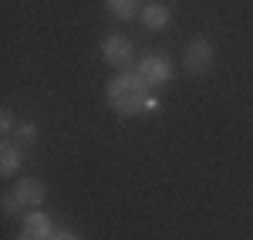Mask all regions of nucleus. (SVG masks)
<instances>
[{"label": "nucleus", "instance_id": "1", "mask_svg": "<svg viewBox=\"0 0 253 240\" xmlns=\"http://www.w3.org/2000/svg\"><path fill=\"white\" fill-rule=\"evenodd\" d=\"M108 105L118 115H142V112L156 108V98H152L149 81L142 78L135 68H125L108 81Z\"/></svg>", "mask_w": 253, "mask_h": 240}, {"label": "nucleus", "instance_id": "2", "mask_svg": "<svg viewBox=\"0 0 253 240\" xmlns=\"http://www.w3.org/2000/svg\"><path fill=\"white\" fill-rule=\"evenodd\" d=\"M101 58L108 61L112 68H132L135 64V48H132V41L122 38V34H108V38L101 41Z\"/></svg>", "mask_w": 253, "mask_h": 240}, {"label": "nucleus", "instance_id": "3", "mask_svg": "<svg viewBox=\"0 0 253 240\" xmlns=\"http://www.w3.org/2000/svg\"><path fill=\"white\" fill-rule=\"evenodd\" d=\"M213 61H216V48H213V41L196 38L193 44L186 48V71H189V75H206V71L213 68Z\"/></svg>", "mask_w": 253, "mask_h": 240}, {"label": "nucleus", "instance_id": "4", "mask_svg": "<svg viewBox=\"0 0 253 240\" xmlns=\"http://www.w3.org/2000/svg\"><path fill=\"white\" fill-rule=\"evenodd\" d=\"M135 71L149 81V88H159V85H166V81L172 78V64H169L166 54H142Z\"/></svg>", "mask_w": 253, "mask_h": 240}, {"label": "nucleus", "instance_id": "5", "mask_svg": "<svg viewBox=\"0 0 253 240\" xmlns=\"http://www.w3.org/2000/svg\"><path fill=\"white\" fill-rule=\"evenodd\" d=\"M44 196H47V190H44V183L34 180V176H24V180H17V186H14V200H17L24 210H38V203H44Z\"/></svg>", "mask_w": 253, "mask_h": 240}, {"label": "nucleus", "instance_id": "6", "mask_svg": "<svg viewBox=\"0 0 253 240\" xmlns=\"http://www.w3.org/2000/svg\"><path fill=\"white\" fill-rule=\"evenodd\" d=\"M24 237L51 240L54 237V220H51L44 210H27V213H24Z\"/></svg>", "mask_w": 253, "mask_h": 240}, {"label": "nucleus", "instance_id": "7", "mask_svg": "<svg viewBox=\"0 0 253 240\" xmlns=\"http://www.w3.org/2000/svg\"><path fill=\"white\" fill-rule=\"evenodd\" d=\"M138 20H142L149 31H162V27H169L172 14H169V7H162V3H145V7L138 10Z\"/></svg>", "mask_w": 253, "mask_h": 240}, {"label": "nucleus", "instance_id": "8", "mask_svg": "<svg viewBox=\"0 0 253 240\" xmlns=\"http://www.w3.org/2000/svg\"><path fill=\"white\" fill-rule=\"evenodd\" d=\"M20 159H24L20 156V142H3L0 145V173L3 176H14L20 169Z\"/></svg>", "mask_w": 253, "mask_h": 240}, {"label": "nucleus", "instance_id": "9", "mask_svg": "<svg viewBox=\"0 0 253 240\" xmlns=\"http://www.w3.org/2000/svg\"><path fill=\"white\" fill-rule=\"evenodd\" d=\"M105 7H108V14L118 17V20H132L138 10H142L138 0H105Z\"/></svg>", "mask_w": 253, "mask_h": 240}, {"label": "nucleus", "instance_id": "10", "mask_svg": "<svg viewBox=\"0 0 253 240\" xmlns=\"http://www.w3.org/2000/svg\"><path fill=\"white\" fill-rule=\"evenodd\" d=\"M17 139H20V142H34V139H38V125H34V122H24V125H17Z\"/></svg>", "mask_w": 253, "mask_h": 240}, {"label": "nucleus", "instance_id": "11", "mask_svg": "<svg viewBox=\"0 0 253 240\" xmlns=\"http://www.w3.org/2000/svg\"><path fill=\"white\" fill-rule=\"evenodd\" d=\"M14 129V115H10V108H3L0 112V132H10Z\"/></svg>", "mask_w": 253, "mask_h": 240}, {"label": "nucleus", "instance_id": "12", "mask_svg": "<svg viewBox=\"0 0 253 240\" xmlns=\"http://www.w3.org/2000/svg\"><path fill=\"white\" fill-rule=\"evenodd\" d=\"M51 240H81L78 234H75V230H54V237Z\"/></svg>", "mask_w": 253, "mask_h": 240}, {"label": "nucleus", "instance_id": "13", "mask_svg": "<svg viewBox=\"0 0 253 240\" xmlns=\"http://www.w3.org/2000/svg\"><path fill=\"white\" fill-rule=\"evenodd\" d=\"M17 210H20V203L14 200V193H10V196L3 200V213H17Z\"/></svg>", "mask_w": 253, "mask_h": 240}, {"label": "nucleus", "instance_id": "14", "mask_svg": "<svg viewBox=\"0 0 253 240\" xmlns=\"http://www.w3.org/2000/svg\"><path fill=\"white\" fill-rule=\"evenodd\" d=\"M20 240H31V237H20Z\"/></svg>", "mask_w": 253, "mask_h": 240}]
</instances>
